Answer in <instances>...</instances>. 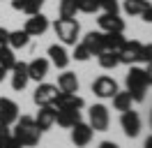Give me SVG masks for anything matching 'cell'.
<instances>
[{
  "label": "cell",
  "instance_id": "1",
  "mask_svg": "<svg viewBox=\"0 0 152 148\" xmlns=\"http://www.w3.org/2000/svg\"><path fill=\"white\" fill-rule=\"evenodd\" d=\"M14 125H16V127H14V134H12V137L16 139L23 148H32V146H37V144H39L42 132H39V127L35 125V118L21 116V118H16Z\"/></svg>",
  "mask_w": 152,
  "mask_h": 148
},
{
  "label": "cell",
  "instance_id": "2",
  "mask_svg": "<svg viewBox=\"0 0 152 148\" xmlns=\"http://www.w3.org/2000/svg\"><path fill=\"white\" fill-rule=\"evenodd\" d=\"M124 81H127V92L132 95L134 102H143L145 100V92H148V86H150V83H148V76H145V70L132 65Z\"/></svg>",
  "mask_w": 152,
  "mask_h": 148
},
{
  "label": "cell",
  "instance_id": "3",
  "mask_svg": "<svg viewBox=\"0 0 152 148\" xmlns=\"http://www.w3.org/2000/svg\"><path fill=\"white\" fill-rule=\"evenodd\" d=\"M53 30H56L58 39L62 44H69V46H74L78 42V35H81V26L74 18H58L53 23Z\"/></svg>",
  "mask_w": 152,
  "mask_h": 148
},
{
  "label": "cell",
  "instance_id": "4",
  "mask_svg": "<svg viewBox=\"0 0 152 148\" xmlns=\"http://www.w3.org/2000/svg\"><path fill=\"white\" fill-rule=\"evenodd\" d=\"M108 123H111V116H108V109H106L104 104H95V107H90V127L95 130V132H106L108 130Z\"/></svg>",
  "mask_w": 152,
  "mask_h": 148
},
{
  "label": "cell",
  "instance_id": "5",
  "mask_svg": "<svg viewBox=\"0 0 152 148\" xmlns=\"http://www.w3.org/2000/svg\"><path fill=\"white\" fill-rule=\"evenodd\" d=\"M19 118V104L10 97H0V125L10 127Z\"/></svg>",
  "mask_w": 152,
  "mask_h": 148
},
{
  "label": "cell",
  "instance_id": "6",
  "mask_svg": "<svg viewBox=\"0 0 152 148\" xmlns=\"http://www.w3.org/2000/svg\"><path fill=\"white\" fill-rule=\"evenodd\" d=\"M69 130H72V144H74L76 148H86L88 144L92 141V134H95V130L90 127L88 123H81V120Z\"/></svg>",
  "mask_w": 152,
  "mask_h": 148
},
{
  "label": "cell",
  "instance_id": "7",
  "mask_svg": "<svg viewBox=\"0 0 152 148\" xmlns=\"http://www.w3.org/2000/svg\"><path fill=\"white\" fill-rule=\"evenodd\" d=\"M92 92H95L97 97H102V100H111L115 92H118V83H115L113 76H99L92 83Z\"/></svg>",
  "mask_w": 152,
  "mask_h": 148
},
{
  "label": "cell",
  "instance_id": "8",
  "mask_svg": "<svg viewBox=\"0 0 152 148\" xmlns=\"http://www.w3.org/2000/svg\"><path fill=\"white\" fill-rule=\"evenodd\" d=\"M58 86H53V83H39L37 90H35V95H32V100H35V104L37 107H48V104H53L58 97Z\"/></svg>",
  "mask_w": 152,
  "mask_h": 148
},
{
  "label": "cell",
  "instance_id": "9",
  "mask_svg": "<svg viewBox=\"0 0 152 148\" xmlns=\"http://www.w3.org/2000/svg\"><path fill=\"white\" fill-rule=\"evenodd\" d=\"M120 125H122L124 134H127L129 139L138 137V132H141V116H138L136 111L127 109V111H122V118H120Z\"/></svg>",
  "mask_w": 152,
  "mask_h": 148
},
{
  "label": "cell",
  "instance_id": "10",
  "mask_svg": "<svg viewBox=\"0 0 152 148\" xmlns=\"http://www.w3.org/2000/svg\"><path fill=\"white\" fill-rule=\"evenodd\" d=\"M141 46H143V42H138V39L124 42V46L120 49V51H118V60H120L122 65H134V63H138Z\"/></svg>",
  "mask_w": 152,
  "mask_h": 148
},
{
  "label": "cell",
  "instance_id": "11",
  "mask_svg": "<svg viewBox=\"0 0 152 148\" xmlns=\"http://www.w3.org/2000/svg\"><path fill=\"white\" fill-rule=\"evenodd\" d=\"M35 125L39 127V132H46L56 125V107L48 104V107H39L37 116H35Z\"/></svg>",
  "mask_w": 152,
  "mask_h": 148
},
{
  "label": "cell",
  "instance_id": "12",
  "mask_svg": "<svg viewBox=\"0 0 152 148\" xmlns=\"http://www.w3.org/2000/svg\"><path fill=\"white\" fill-rule=\"evenodd\" d=\"M53 107H56V109H83V107H86V100L78 97L76 92H58Z\"/></svg>",
  "mask_w": 152,
  "mask_h": 148
},
{
  "label": "cell",
  "instance_id": "13",
  "mask_svg": "<svg viewBox=\"0 0 152 148\" xmlns=\"http://www.w3.org/2000/svg\"><path fill=\"white\" fill-rule=\"evenodd\" d=\"M26 33H28L30 37H39V35H44L48 30V18L39 12V14H32V16L26 21V28H23Z\"/></svg>",
  "mask_w": 152,
  "mask_h": 148
},
{
  "label": "cell",
  "instance_id": "14",
  "mask_svg": "<svg viewBox=\"0 0 152 148\" xmlns=\"http://www.w3.org/2000/svg\"><path fill=\"white\" fill-rule=\"evenodd\" d=\"M12 88L14 90H23L26 86H28V81H30V76H28V63H23V60H16L14 63V67H12Z\"/></svg>",
  "mask_w": 152,
  "mask_h": 148
},
{
  "label": "cell",
  "instance_id": "15",
  "mask_svg": "<svg viewBox=\"0 0 152 148\" xmlns=\"http://www.w3.org/2000/svg\"><path fill=\"white\" fill-rule=\"evenodd\" d=\"M97 23L102 28V33H124V21L118 14H102L97 18Z\"/></svg>",
  "mask_w": 152,
  "mask_h": 148
},
{
  "label": "cell",
  "instance_id": "16",
  "mask_svg": "<svg viewBox=\"0 0 152 148\" xmlns=\"http://www.w3.org/2000/svg\"><path fill=\"white\" fill-rule=\"evenodd\" d=\"M81 120V109H56V123L60 127H74Z\"/></svg>",
  "mask_w": 152,
  "mask_h": 148
},
{
  "label": "cell",
  "instance_id": "17",
  "mask_svg": "<svg viewBox=\"0 0 152 148\" xmlns=\"http://www.w3.org/2000/svg\"><path fill=\"white\" fill-rule=\"evenodd\" d=\"M83 44H86V49L90 51V56H99L102 51H106L104 46V33H99V30H92V33H88L86 39H83Z\"/></svg>",
  "mask_w": 152,
  "mask_h": 148
},
{
  "label": "cell",
  "instance_id": "18",
  "mask_svg": "<svg viewBox=\"0 0 152 148\" xmlns=\"http://www.w3.org/2000/svg\"><path fill=\"white\" fill-rule=\"evenodd\" d=\"M48 63H53L58 70H67V65H69V53L65 51V46L60 44H51L48 46Z\"/></svg>",
  "mask_w": 152,
  "mask_h": 148
},
{
  "label": "cell",
  "instance_id": "19",
  "mask_svg": "<svg viewBox=\"0 0 152 148\" xmlns=\"http://www.w3.org/2000/svg\"><path fill=\"white\" fill-rule=\"evenodd\" d=\"M48 60L46 58H35V60H30L28 63V76L30 79H35V81H42L44 76L48 74Z\"/></svg>",
  "mask_w": 152,
  "mask_h": 148
},
{
  "label": "cell",
  "instance_id": "20",
  "mask_svg": "<svg viewBox=\"0 0 152 148\" xmlns=\"http://www.w3.org/2000/svg\"><path fill=\"white\" fill-rule=\"evenodd\" d=\"M58 90L60 92H76L78 90V79L74 72H62L58 76Z\"/></svg>",
  "mask_w": 152,
  "mask_h": 148
},
{
  "label": "cell",
  "instance_id": "21",
  "mask_svg": "<svg viewBox=\"0 0 152 148\" xmlns=\"http://www.w3.org/2000/svg\"><path fill=\"white\" fill-rule=\"evenodd\" d=\"M124 39L122 33H104V46H106V51H113V53H118L120 49L124 46Z\"/></svg>",
  "mask_w": 152,
  "mask_h": 148
},
{
  "label": "cell",
  "instance_id": "22",
  "mask_svg": "<svg viewBox=\"0 0 152 148\" xmlns=\"http://www.w3.org/2000/svg\"><path fill=\"white\" fill-rule=\"evenodd\" d=\"M14 63H16L14 49H12L10 44H0V67L7 72V70H12V67H14Z\"/></svg>",
  "mask_w": 152,
  "mask_h": 148
},
{
  "label": "cell",
  "instance_id": "23",
  "mask_svg": "<svg viewBox=\"0 0 152 148\" xmlns=\"http://www.w3.org/2000/svg\"><path fill=\"white\" fill-rule=\"evenodd\" d=\"M150 7V0H124V12L129 16H141Z\"/></svg>",
  "mask_w": 152,
  "mask_h": 148
},
{
  "label": "cell",
  "instance_id": "24",
  "mask_svg": "<svg viewBox=\"0 0 152 148\" xmlns=\"http://www.w3.org/2000/svg\"><path fill=\"white\" fill-rule=\"evenodd\" d=\"M7 44H10L12 49H23V46L30 44V35L26 33V30H12Z\"/></svg>",
  "mask_w": 152,
  "mask_h": 148
},
{
  "label": "cell",
  "instance_id": "25",
  "mask_svg": "<svg viewBox=\"0 0 152 148\" xmlns=\"http://www.w3.org/2000/svg\"><path fill=\"white\" fill-rule=\"evenodd\" d=\"M111 100H113V107L118 111H127V109H132V95H129V92L127 90H118L113 95V97H111Z\"/></svg>",
  "mask_w": 152,
  "mask_h": 148
},
{
  "label": "cell",
  "instance_id": "26",
  "mask_svg": "<svg viewBox=\"0 0 152 148\" xmlns=\"http://www.w3.org/2000/svg\"><path fill=\"white\" fill-rule=\"evenodd\" d=\"M97 60H99V65H102L104 70H115V67L120 65L118 53H113V51H102V53L97 56Z\"/></svg>",
  "mask_w": 152,
  "mask_h": 148
},
{
  "label": "cell",
  "instance_id": "27",
  "mask_svg": "<svg viewBox=\"0 0 152 148\" xmlns=\"http://www.w3.org/2000/svg\"><path fill=\"white\" fill-rule=\"evenodd\" d=\"M0 148H23L16 139L12 137L10 127H5V125H0Z\"/></svg>",
  "mask_w": 152,
  "mask_h": 148
},
{
  "label": "cell",
  "instance_id": "28",
  "mask_svg": "<svg viewBox=\"0 0 152 148\" xmlns=\"http://www.w3.org/2000/svg\"><path fill=\"white\" fill-rule=\"evenodd\" d=\"M60 18H74L76 12H78V5H76V0H60Z\"/></svg>",
  "mask_w": 152,
  "mask_h": 148
},
{
  "label": "cell",
  "instance_id": "29",
  "mask_svg": "<svg viewBox=\"0 0 152 148\" xmlns=\"http://www.w3.org/2000/svg\"><path fill=\"white\" fill-rule=\"evenodd\" d=\"M44 2H46V0H26L21 12H26L28 16H32V14H39V12H42V7H44Z\"/></svg>",
  "mask_w": 152,
  "mask_h": 148
},
{
  "label": "cell",
  "instance_id": "30",
  "mask_svg": "<svg viewBox=\"0 0 152 148\" xmlns=\"http://www.w3.org/2000/svg\"><path fill=\"white\" fill-rule=\"evenodd\" d=\"M76 5H78V12H83V14H95V12H99L97 0H76Z\"/></svg>",
  "mask_w": 152,
  "mask_h": 148
},
{
  "label": "cell",
  "instance_id": "31",
  "mask_svg": "<svg viewBox=\"0 0 152 148\" xmlns=\"http://www.w3.org/2000/svg\"><path fill=\"white\" fill-rule=\"evenodd\" d=\"M97 5H99V9H104L106 14H118V9H120L118 0H97Z\"/></svg>",
  "mask_w": 152,
  "mask_h": 148
},
{
  "label": "cell",
  "instance_id": "32",
  "mask_svg": "<svg viewBox=\"0 0 152 148\" xmlns=\"http://www.w3.org/2000/svg\"><path fill=\"white\" fill-rule=\"evenodd\" d=\"M74 58H76V60H81V63H86L88 58H90V51L86 49L83 42H81V44H74Z\"/></svg>",
  "mask_w": 152,
  "mask_h": 148
},
{
  "label": "cell",
  "instance_id": "33",
  "mask_svg": "<svg viewBox=\"0 0 152 148\" xmlns=\"http://www.w3.org/2000/svg\"><path fill=\"white\" fill-rule=\"evenodd\" d=\"M138 63H152V44H143V46H141Z\"/></svg>",
  "mask_w": 152,
  "mask_h": 148
},
{
  "label": "cell",
  "instance_id": "34",
  "mask_svg": "<svg viewBox=\"0 0 152 148\" xmlns=\"http://www.w3.org/2000/svg\"><path fill=\"white\" fill-rule=\"evenodd\" d=\"M7 39H10V30L0 26V44H7Z\"/></svg>",
  "mask_w": 152,
  "mask_h": 148
},
{
  "label": "cell",
  "instance_id": "35",
  "mask_svg": "<svg viewBox=\"0 0 152 148\" xmlns=\"http://www.w3.org/2000/svg\"><path fill=\"white\" fill-rule=\"evenodd\" d=\"M141 16H143V21H145V23H152V5L145 9V12H143Z\"/></svg>",
  "mask_w": 152,
  "mask_h": 148
},
{
  "label": "cell",
  "instance_id": "36",
  "mask_svg": "<svg viewBox=\"0 0 152 148\" xmlns=\"http://www.w3.org/2000/svg\"><path fill=\"white\" fill-rule=\"evenodd\" d=\"M145 76H148V83L152 86V63H145Z\"/></svg>",
  "mask_w": 152,
  "mask_h": 148
},
{
  "label": "cell",
  "instance_id": "37",
  "mask_svg": "<svg viewBox=\"0 0 152 148\" xmlns=\"http://www.w3.org/2000/svg\"><path fill=\"white\" fill-rule=\"evenodd\" d=\"M97 148H120V146H118L115 141H102V144H99Z\"/></svg>",
  "mask_w": 152,
  "mask_h": 148
},
{
  "label": "cell",
  "instance_id": "38",
  "mask_svg": "<svg viewBox=\"0 0 152 148\" xmlns=\"http://www.w3.org/2000/svg\"><path fill=\"white\" fill-rule=\"evenodd\" d=\"M23 2H26V0H12V7L14 9H23Z\"/></svg>",
  "mask_w": 152,
  "mask_h": 148
},
{
  "label": "cell",
  "instance_id": "39",
  "mask_svg": "<svg viewBox=\"0 0 152 148\" xmlns=\"http://www.w3.org/2000/svg\"><path fill=\"white\" fill-rule=\"evenodd\" d=\"M145 148H152V137H148V139H145Z\"/></svg>",
  "mask_w": 152,
  "mask_h": 148
},
{
  "label": "cell",
  "instance_id": "40",
  "mask_svg": "<svg viewBox=\"0 0 152 148\" xmlns=\"http://www.w3.org/2000/svg\"><path fill=\"white\" fill-rule=\"evenodd\" d=\"M2 79H5V70L0 67V83H2Z\"/></svg>",
  "mask_w": 152,
  "mask_h": 148
},
{
  "label": "cell",
  "instance_id": "41",
  "mask_svg": "<svg viewBox=\"0 0 152 148\" xmlns=\"http://www.w3.org/2000/svg\"><path fill=\"white\" fill-rule=\"evenodd\" d=\"M150 127H152V113H150Z\"/></svg>",
  "mask_w": 152,
  "mask_h": 148
}]
</instances>
